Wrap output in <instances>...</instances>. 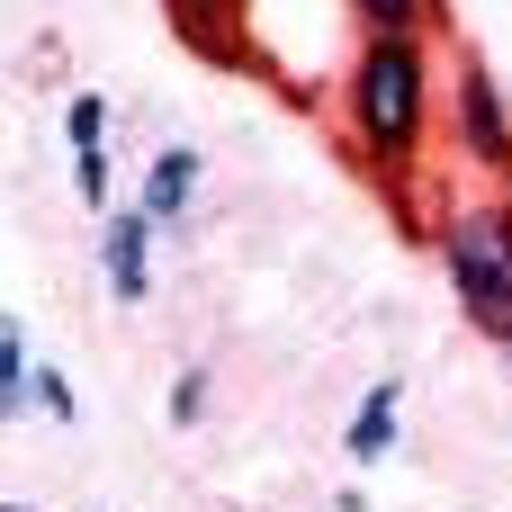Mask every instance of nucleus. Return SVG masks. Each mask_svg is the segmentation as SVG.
<instances>
[{
  "instance_id": "1",
  "label": "nucleus",
  "mask_w": 512,
  "mask_h": 512,
  "mask_svg": "<svg viewBox=\"0 0 512 512\" xmlns=\"http://www.w3.org/2000/svg\"><path fill=\"white\" fill-rule=\"evenodd\" d=\"M432 36H360L351 72H342V135L360 153V171H378L387 189L414 180L423 144H432Z\"/></svg>"
},
{
  "instance_id": "2",
  "label": "nucleus",
  "mask_w": 512,
  "mask_h": 512,
  "mask_svg": "<svg viewBox=\"0 0 512 512\" xmlns=\"http://www.w3.org/2000/svg\"><path fill=\"white\" fill-rule=\"evenodd\" d=\"M432 252H441V270H450L468 324H477L495 351H512V225H504V198H459V207H441V216H432Z\"/></svg>"
},
{
  "instance_id": "3",
  "label": "nucleus",
  "mask_w": 512,
  "mask_h": 512,
  "mask_svg": "<svg viewBox=\"0 0 512 512\" xmlns=\"http://www.w3.org/2000/svg\"><path fill=\"white\" fill-rule=\"evenodd\" d=\"M450 144H459V162L468 171H495L512 189V99L504 81L486 72V54H459V72H450Z\"/></svg>"
},
{
  "instance_id": "4",
  "label": "nucleus",
  "mask_w": 512,
  "mask_h": 512,
  "mask_svg": "<svg viewBox=\"0 0 512 512\" xmlns=\"http://www.w3.org/2000/svg\"><path fill=\"white\" fill-rule=\"evenodd\" d=\"M99 270H108L117 306H144L153 297V216L144 207H108L99 216Z\"/></svg>"
},
{
  "instance_id": "5",
  "label": "nucleus",
  "mask_w": 512,
  "mask_h": 512,
  "mask_svg": "<svg viewBox=\"0 0 512 512\" xmlns=\"http://www.w3.org/2000/svg\"><path fill=\"white\" fill-rule=\"evenodd\" d=\"M198 180H207L198 144H162V153L144 162V189H135V207H144L153 225H180V216L198 207Z\"/></svg>"
},
{
  "instance_id": "6",
  "label": "nucleus",
  "mask_w": 512,
  "mask_h": 512,
  "mask_svg": "<svg viewBox=\"0 0 512 512\" xmlns=\"http://www.w3.org/2000/svg\"><path fill=\"white\" fill-rule=\"evenodd\" d=\"M171 9V27L198 45V54H216V63H252V45L234 36V27H252V0H162Z\"/></svg>"
},
{
  "instance_id": "7",
  "label": "nucleus",
  "mask_w": 512,
  "mask_h": 512,
  "mask_svg": "<svg viewBox=\"0 0 512 512\" xmlns=\"http://www.w3.org/2000/svg\"><path fill=\"white\" fill-rule=\"evenodd\" d=\"M396 432H405V387H396V378H378V387H360V414H351V432H342V450H351L360 468H378V459L396 450Z\"/></svg>"
},
{
  "instance_id": "8",
  "label": "nucleus",
  "mask_w": 512,
  "mask_h": 512,
  "mask_svg": "<svg viewBox=\"0 0 512 512\" xmlns=\"http://www.w3.org/2000/svg\"><path fill=\"white\" fill-rule=\"evenodd\" d=\"M0 414H9V423L36 414V369H27V333H18V315L0 324Z\"/></svg>"
},
{
  "instance_id": "9",
  "label": "nucleus",
  "mask_w": 512,
  "mask_h": 512,
  "mask_svg": "<svg viewBox=\"0 0 512 512\" xmlns=\"http://www.w3.org/2000/svg\"><path fill=\"white\" fill-rule=\"evenodd\" d=\"M351 18H360V36H432V18H441V0H342Z\"/></svg>"
},
{
  "instance_id": "10",
  "label": "nucleus",
  "mask_w": 512,
  "mask_h": 512,
  "mask_svg": "<svg viewBox=\"0 0 512 512\" xmlns=\"http://www.w3.org/2000/svg\"><path fill=\"white\" fill-rule=\"evenodd\" d=\"M63 135H72V153H99L108 144V99L99 90H72L63 99Z\"/></svg>"
},
{
  "instance_id": "11",
  "label": "nucleus",
  "mask_w": 512,
  "mask_h": 512,
  "mask_svg": "<svg viewBox=\"0 0 512 512\" xmlns=\"http://www.w3.org/2000/svg\"><path fill=\"white\" fill-rule=\"evenodd\" d=\"M162 414H171V423L189 432V423L207 414V369H180V378H171V396H162Z\"/></svg>"
},
{
  "instance_id": "12",
  "label": "nucleus",
  "mask_w": 512,
  "mask_h": 512,
  "mask_svg": "<svg viewBox=\"0 0 512 512\" xmlns=\"http://www.w3.org/2000/svg\"><path fill=\"white\" fill-rule=\"evenodd\" d=\"M72 189H81V207L108 216V144H99V153H72Z\"/></svg>"
},
{
  "instance_id": "13",
  "label": "nucleus",
  "mask_w": 512,
  "mask_h": 512,
  "mask_svg": "<svg viewBox=\"0 0 512 512\" xmlns=\"http://www.w3.org/2000/svg\"><path fill=\"white\" fill-rule=\"evenodd\" d=\"M36 405H45V414H54V423H72V414H81V405H72V387H63V369H54V360H36Z\"/></svg>"
}]
</instances>
